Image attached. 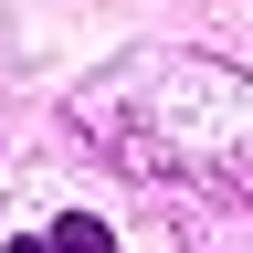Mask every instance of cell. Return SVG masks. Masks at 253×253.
<instances>
[{
  "label": "cell",
  "mask_w": 253,
  "mask_h": 253,
  "mask_svg": "<svg viewBox=\"0 0 253 253\" xmlns=\"http://www.w3.org/2000/svg\"><path fill=\"white\" fill-rule=\"evenodd\" d=\"M32 253H106V221H84V211H74V221H53Z\"/></svg>",
  "instance_id": "cell-1"
},
{
  "label": "cell",
  "mask_w": 253,
  "mask_h": 253,
  "mask_svg": "<svg viewBox=\"0 0 253 253\" xmlns=\"http://www.w3.org/2000/svg\"><path fill=\"white\" fill-rule=\"evenodd\" d=\"M0 253H32V243H0Z\"/></svg>",
  "instance_id": "cell-2"
}]
</instances>
